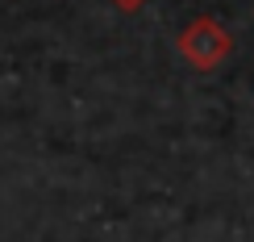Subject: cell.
Listing matches in <instances>:
<instances>
[{
  "label": "cell",
  "mask_w": 254,
  "mask_h": 242,
  "mask_svg": "<svg viewBox=\"0 0 254 242\" xmlns=\"http://www.w3.org/2000/svg\"><path fill=\"white\" fill-rule=\"evenodd\" d=\"M179 50H184L196 67H217V63L234 50V42H229V34L213 17H196L192 25L184 29V38H179Z\"/></svg>",
  "instance_id": "6da1fadb"
},
{
  "label": "cell",
  "mask_w": 254,
  "mask_h": 242,
  "mask_svg": "<svg viewBox=\"0 0 254 242\" xmlns=\"http://www.w3.org/2000/svg\"><path fill=\"white\" fill-rule=\"evenodd\" d=\"M113 4H121V8H137L142 0H113Z\"/></svg>",
  "instance_id": "7a4b0ae2"
}]
</instances>
